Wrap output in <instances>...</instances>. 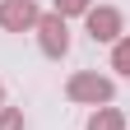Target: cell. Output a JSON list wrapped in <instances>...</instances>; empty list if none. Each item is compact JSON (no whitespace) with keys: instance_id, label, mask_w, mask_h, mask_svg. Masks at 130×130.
Wrapping results in <instances>:
<instances>
[{"instance_id":"obj_6","label":"cell","mask_w":130,"mask_h":130,"mask_svg":"<svg viewBox=\"0 0 130 130\" xmlns=\"http://www.w3.org/2000/svg\"><path fill=\"white\" fill-rule=\"evenodd\" d=\"M111 70H121V74L130 79V37L111 42Z\"/></svg>"},{"instance_id":"obj_4","label":"cell","mask_w":130,"mask_h":130,"mask_svg":"<svg viewBox=\"0 0 130 130\" xmlns=\"http://www.w3.org/2000/svg\"><path fill=\"white\" fill-rule=\"evenodd\" d=\"M84 19H88V37H93V42H121V14L111 9V5L88 9Z\"/></svg>"},{"instance_id":"obj_9","label":"cell","mask_w":130,"mask_h":130,"mask_svg":"<svg viewBox=\"0 0 130 130\" xmlns=\"http://www.w3.org/2000/svg\"><path fill=\"white\" fill-rule=\"evenodd\" d=\"M0 102H5V84H0Z\"/></svg>"},{"instance_id":"obj_5","label":"cell","mask_w":130,"mask_h":130,"mask_svg":"<svg viewBox=\"0 0 130 130\" xmlns=\"http://www.w3.org/2000/svg\"><path fill=\"white\" fill-rule=\"evenodd\" d=\"M88 130H125V116L116 107H98L93 116H88Z\"/></svg>"},{"instance_id":"obj_7","label":"cell","mask_w":130,"mask_h":130,"mask_svg":"<svg viewBox=\"0 0 130 130\" xmlns=\"http://www.w3.org/2000/svg\"><path fill=\"white\" fill-rule=\"evenodd\" d=\"M88 9H93V0H56V9H51V14L70 19V14H88Z\"/></svg>"},{"instance_id":"obj_3","label":"cell","mask_w":130,"mask_h":130,"mask_svg":"<svg viewBox=\"0 0 130 130\" xmlns=\"http://www.w3.org/2000/svg\"><path fill=\"white\" fill-rule=\"evenodd\" d=\"M0 28L5 32L37 28V5H32V0H0Z\"/></svg>"},{"instance_id":"obj_2","label":"cell","mask_w":130,"mask_h":130,"mask_svg":"<svg viewBox=\"0 0 130 130\" xmlns=\"http://www.w3.org/2000/svg\"><path fill=\"white\" fill-rule=\"evenodd\" d=\"M37 42H42V51L51 60H60L70 51V28H65L60 14H37Z\"/></svg>"},{"instance_id":"obj_8","label":"cell","mask_w":130,"mask_h":130,"mask_svg":"<svg viewBox=\"0 0 130 130\" xmlns=\"http://www.w3.org/2000/svg\"><path fill=\"white\" fill-rule=\"evenodd\" d=\"M0 130H23V111L19 107H0Z\"/></svg>"},{"instance_id":"obj_1","label":"cell","mask_w":130,"mask_h":130,"mask_svg":"<svg viewBox=\"0 0 130 130\" xmlns=\"http://www.w3.org/2000/svg\"><path fill=\"white\" fill-rule=\"evenodd\" d=\"M111 93H116V88H111V79L93 74V70L70 74V84H65V98H70V102H88V107H107Z\"/></svg>"}]
</instances>
